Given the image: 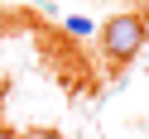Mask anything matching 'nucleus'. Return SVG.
I'll return each mask as SVG.
<instances>
[{
    "instance_id": "f257e3e1",
    "label": "nucleus",
    "mask_w": 149,
    "mask_h": 139,
    "mask_svg": "<svg viewBox=\"0 0 149 139\" xmlns=\"http://www.w3.org/2000/svg\"><path fill=\"white\" fill-rule=\"evenodd\" d=\"M144 39H149V24L139 19V15H130V10L111 15V19L101 24V53H106L111 67L135 62V58H139V48H144Z\"/></svg>"
},
{
    "instance_id": "f03ea898",
    "label": "nucleus",
    "mask_w": 149,
    "mask_h": 139,
    "mask_svg": "<svg viewBox=\"0 0 149 139\" xmlns=\"http://www.w3.org/2000/svg\"><path fill=\"white\" fill-rule=\"evenodd\" d=\"M63 29H68L72 39H91V34H96V24H91L87 15H72V19H63Z\"/></svg>"
},
{
    "instance_id": "7ed1b4c3",
    "label": "nucleus",
    "mask_w": 149,
    "mask_h": 139,
    "mask_svg": "<svg viewBox=\"0 0 149 139\" xmlns=\"http://www.w3.org/2000/svg\"><path fill=\"white\" fill-rule=\"evenodd\" d=\"M19 139H63V134H58V129H48V125H34V129H24Z\"/></svg>"
},
{
    "instance_id": "20e7f679",
    "label": "nucleus",
    "mask_w": 149,
    "mask_h": 139,
    "mask_svg": "<svg viewBox=\"0 0 149 139\" xmlns=\"http://www.w3.org/2000/svg\"><path fill=\"white\" fill-rule=\"evenodd\" d=\"M0 139H19V134H15V129H5V125H0Z\"/></svg>"
}]
</instances>
